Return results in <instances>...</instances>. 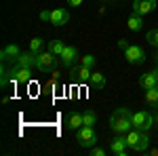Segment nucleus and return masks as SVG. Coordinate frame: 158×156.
I'll list each match as a JSON object with an SVG mask.
<instances>
[{
	"label": "nucleus",
	"instance_id": "nucleus-17",
	"mask_svg": "<svg viewBox=\"0 0 158 156\" xmlns=\"http://www.w3.org/2000/svg\"><path fill=\"white\" fill-rule=\"evenodd\" d=\"M143 15H137V13H133L131 17H129V21H127V25H129V30H133V32H139L141 27H143V19H141Z\"/></svg>",
	"mask_w": 158,
	"mask_h": 156
},
{
	"label": "nucleus",
	"instance_id": "nucleus-11",
	"mask_svg": "<svg viewBox=\"0 0 158 156\" xmlns=\"http://www.w3.org/2000/svg\"><path fill=\"white\" fill-rule=\"evenodd\" d=\"M91 68H86V65H78V68H74L72 70V78L74 80H78V82H86V80H91Z\"/></svg>",
	"mask_w": 158,
	"mask_h": 156
},
{
	"label": "nucleus",
	"instance_id": "nucleus-27",
	"mask_svg": "<svg viewBox=\"0 0 158 156\" xmlns=\"http://www.w3.org/2000/svg\"><path fill=\"white\" fill-rule=\"evenodd\" d=\"M68 2H70V6H80L85 0H68Z\"/></svg>",
	"mask_w": 158,
	"mask_h": 156
},
{
	"label": "nucleus",
	"instance_id": "nucleus-14",
	"mask_svg": "<svg viewBox=\"0 0 158 156\" xmlns=\"http://www.w3.org/2000/svg\"><path fill=\"white\" fill-rule=\"evenodd\" d=\"M17 65H21V68H36V53H32V51L21 53L17 57Z\"/></svg>",
	"mask_w": 158,
	"mask_h": 156
},
{
	"label": "nucleus",
	"instance_id": "nucleus-22",
	"mask_svg": "<svg viewBox=\"0 0 158 156\" xmlns=\"http://www.w3.org/2000/svg\"><path fill=\"white\" fill-rule=\"evenodd\" d=\"M42 47H44V40H42V38H32V40H30V51H32V53H40Z\"/></svg>",
	"mask_w": 158,
	"mask_h": 156
},
{
	"label": "nucleus",
	"instance_id": "nucleus-26",
	"mask_svg": "<svg viewBox=\"0 0 158 156\" xmlns=\"http://www.w3.org/2000/svg\"><path fill=\"white\" fill-rule=\"evenodd\" d=\"M40 19L42 21H51V11H42L40 13Z\"/></svg>",
	"mask_w": 158,
	"mask_h": 156
},
{
	"label": "nucleus",
	"instance_id": "nucleus-2",
	"mask_svg": "<svg viewBox=\"0 0 158 156\" xmlns=\"http://www.w3.org/2000/svg\"><path fill=\"white\" fill-rule=\"evenodd\" d=\"M127 144L135 152H143V150H148V145H150V135H148V131H139V129L133 127L131 131L127 133Z\"/></svg>",
	"mask_w": 158,
	"mask_h": 156
},
{
	"label": "nucleus",
	"instance_id": "nucleus-28",
	"mask_svg": "<svg viewBox=\"0 0 158 156\" xmlns=\"http://www.w3.org/2000/svg\"><path fill=\"white\" fill-rule=\"evenodd\" d=\"M118 47H120V48H127L129 44H127V40H118Z\"/></svg>",
	"mask_w": 158,
	"mask_h": 156
},
{
	"label": "nucleus",
	"instance_id": "nucleus-6",
	"mask_svg": "<svg viewBox=\"0 0 158 156\" xmlns=\"http://www.w3.org/2000/svg\"><path fill=\"white\" fill-rule=\"evenodd\" d=\"M55 57L51 51H44V53H36V68L40 72H49L51 68L55 65Z\"/></svg>",
	"mask_w": 158,
	"mask_h": 156
},
{
	"label": "nucleus",
	"instance_id": "nucleus-20",
	"mask_svg": "<svg viewBox=\"0 0 158 156\" xmlns=\"http://www.w3.org/2000/svg\"><path fill=\"white\" fill-rule=\"evenodd\" d=\"M91 84L97 86V89H103V86H106V76L101 72H93L91 74Z\"/></svg>",
	"mask_w": 158,
	"mask_h": 156
},
{
	"label": "nucleus",
	"instance_id": "nucleus-10",
	"mask_svg": "<svg viewBox=\"0 0 158 156\" xmlns=\"http://www.w3.org/2000/svg\"><path fill=\"white\" fill-rule=\"evenodd\" d=\"M70 21V13L63 11V9H55V11H51V23L53 25H63Z\"/></svg>",
	"mask_w": 158,
	"mask_h": 156
},
{
	"label": "nucleus",
	"instance_id": "nucleus-18",
	"mask_svg": "<svg viewBox=\"0 0 158 156\" xmlns=\"http://www.w3.org/2000/svg\"><path fill=\"white\" fill-rule=\"evenodd\" d=\"M146 101L152 108H158V86H152L146 91Z\"/></svg>",
	"mask_w": 158,
	"mask_h": 156
},
{
	"label": "nucleus",
	"instance_id": "nucleus-3",
	"mask_svg": "<svg viewBox=\"0 0 158 156\" xmlns=\"http://www.w3.org/2000/svg\"><path fill=\"white\" fill-rule=\"evenodd\" d=\"M76 141L82 145V148H91L93 144H97V133H95L93 127L82 124V127L78 129V133H76Z\"/></svg>",
	"mask_w": 158,
	"mask_h": 156
},
{
	"label": "nucleus",
	"instance_id": "nucleus-24",
	"mask_svg": "<svg viewBox=\"0 0 158 156\" xmlns=\"http://www.w3.org/2000/svg\"><path fill=\"white\" fill-rule=\"evenodd\" d=\"M95 57L93 55H85V57H80V65H86V68H91L93 70V65H95Z\"/></svg>",
	"mask_w": 158,
	"mask_h": 156
},
{
	"label": "nucleus",
	"instance_id": "nucleus-13",
	"mask_svg": "<svg viewBox=\"0 0 158 156\" xmlns=\"http://www.w3.org/2000/svg\"><path fill=\"white\" fill-rule=\"evenodd\" d=\"M139 84H141L146 91H148V89H152V86H158V70L143 74V76L139 78Z\"/></svg>",
	"mask_w": 158,
	"mask_h": 156
},
{
	"label": "nucleus",
	"instance_id": "nucleus-19",
	"mask_svg": "<svg viewBox=\"0 0 158 156\" xmlns=\"http://www.w3.org/2000/svg\"><path fill=\"white\" fill-rule=\"evenodd\" d=\"M63 48H65V44H63L61 40H49V51L53 53V55H57V57H61Z\"/></svg>",
	"mask_w": 158,
	"mask_h": 156
},
{
	"label": "nucleus",
	"instance_id": "nucleus-1",
	"mask_svg": "<svg viewBox=\"0 0 158 156\" xmlns=\"http://www.w3.org/2000/svg\"><path fill=\"white\" fill-rule=\"evenodd\" d=\"M110 127L116 135H127L133 129V114L127 108H118L114 110V114L110 116Z\"/></svg>",
	"mask_w": 158,
	"mask_h": 156
},
{
	"label": "nucleus",
	"instance_id": "nucleus-9",
	"mask_svg": "<svg viewBox=\"0 0 158 156\" xmlns=\"http://www.w3.org/2000/svg\"><path fill=\"white\" fill-rule=\"evenodd\" d=\"M82 124H85V122H82V114H80V112H70V114L65 116V127H68V129L78 131Z\"/></svg>",
	"mask_w": 158,
	"mask_h": 156
},
{
	"label": "nucleus",
	"instance_id": "nucleus-4",
	"mask_svg": "<svg viewBox=\"0 0 158 156\" xmlns=\"http://www.w3.org/2000/svg\"><path fill=\"white\" fill-rule=\"evenodd\" d=\"M133 127L139 129V131H150L154 127V116L146 110H139V112L133 114Z\"/></svg>",
	"mask_w": 158,
	"mask_h": 156
},
{
	"label": "nucleus",
	"instance_id": "nucleus-23",
	"mask_svg": "<svg viewBox=\"0 0 158 156\" xmlns=\"http://www.w3.org/2000/svg\"><path fill=\"white\" fill-rule=\"evenodd\" d=\"M148 44H152V47H158V27H154V30H150L148 32Z\"/></svg>",
	"mask_w": 158,
	"mask_h": 156
},
{
	"label": "nucleus",
	"instance_id": "nucleus-21",
	"mask_svg": "<svg viewBox=\"0 0 158 156\" xmlns=\"http://www.w3.org/2000/svg\"><path fill=\"white\" fill-rule=\"evenodd\" d=\"M82 122H85L86 127H95V122H97V114H95L93 110L82 112Z\"/></svg>",
	"mask_w": 158,
	"mask_h": 156
},
{
	"label": "nucleus",
	"instance_id": "nucleus-16",
	"mask_svg": "<svg viewBox=\"0 0 158 156\" xmlns=\"http://www.w3.org/2000/svg\"><path fill=\"white\" fill-rule=\"evenodd\" d=\"M21 53H19V47L17 44H9V47H4L2 48V59L4 61H17V57H19Z\"/></svg>",
	"mask_w": 158,
	"mask_h": 156
},
{
	"label": "nucleus",
	"instance_id": "nucleus-25",
	"mask_svg": "<svg viewBox=\"0 0 158 156\" xmlns=\"http://www.w3.org/2000/svg\"><path fill=\"white\" fill-rule=\"evenodd\" d=\"M91 154H93V156H106V150H101V148H93Z\"/></svg>",
	"mask_w": 158,
	"mask_h": 156
},
{
	"label": "nucleus",
	"instance_id": "nucleus-8",
	"mask_svg": "<svg viewBox=\"0 0 158 156\" xmlns=\"http://www.w3.org/2000/svg\"><path fill=\"white\" fill-rule=\"evenodd\" d=\"M11 78L17 80V82H30V78H32V68H21V65H17V68L11 70Z\"/></svg>",
	"mask_w": 158,
	"mask_h": 156
},
{
	"label": "nucleus",
	"instance_id": "nucleus-12",
	"mask_svg": "<svg viewBox=\"0 0 158 156\" xmlns=\"http://www.w3.org/2000/svg\"><path fill=\"white\" fill-rule=\"evenodd\" d=\"M127 148H129V144H127V137H114V141H112V152L116 156H127Z\"/></svg>",
	"mask_w": 158,
	"mask_h": 156
},
{
	"label": "nucleus",
	"instance_id": "nucleus-7",
	"mask_svg": "<svg viewBox=\"0 0 158 156\" xmlns=\"http://www.w3.org/2000/svg\"><path fill=\"white\" fill-rule=\"evenodd\" d=\"M156 9V0H135L133 2V13L137 15H148Z\"/></svg>",
	"mask_w": 158,
	"mask_h": 156
},
{
	"label": "nucleus",
	"instance_id": "nucleus-5",
	"mask_svg": "<svg viewBox=\"0 0 158 156\" xmlns=\"http://www.w3.org/2000/svg\"><path fill=\"white\" fill-rule=\"evenodd\" d=\"M124 57H127L129 63H143L146 61V51L141 47H137V44H129L124 48Z\"/></svg>",
	"mask_w": 158,
	"mask_h": 156
},
{
	"label": "nucleus",
	"instance_id": "nucleus-15",
	"mask_svg": "<svg viewBox=\"0 0 158 156\" xmlns=\"http://www.w3.org/2000/svg\"><path fill=\"white\" fill-rule=\"evenodd\" d=\"M76 57H78V48L76 47H65L63 53H61V61H63L65 65H72Z\"/></svg>",
	"mask_w": 158,
	"mask_h": 156
}]
</instances>
